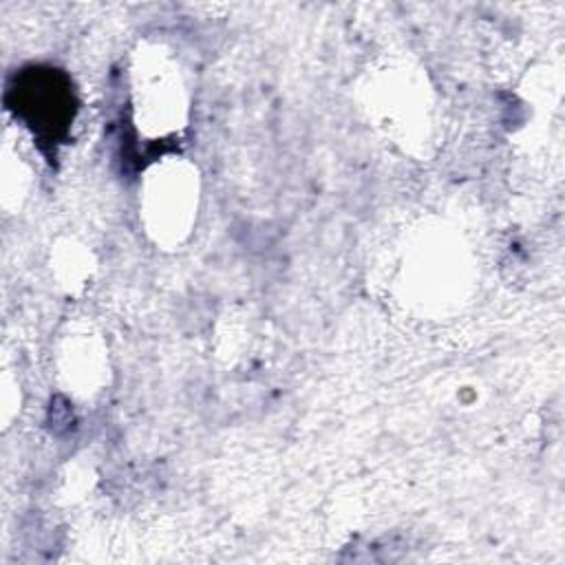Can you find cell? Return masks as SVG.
<instances>
[{"instance_id": "cell-1", "label": "cell", "mask_w": 565, "mask_h": 565, "mask_svg": "<svg viewBox=\"0 0 565 565\" xmlns=\"http://www.w3.org/2000/svg\"><path fill=\"white\" fill-rule=\"evenodd\" d=\"M7 102L46 143H60L75 110L68 84L51 68H31L15 77V84L7 90Z\"/></svg>"}]
</instances>
